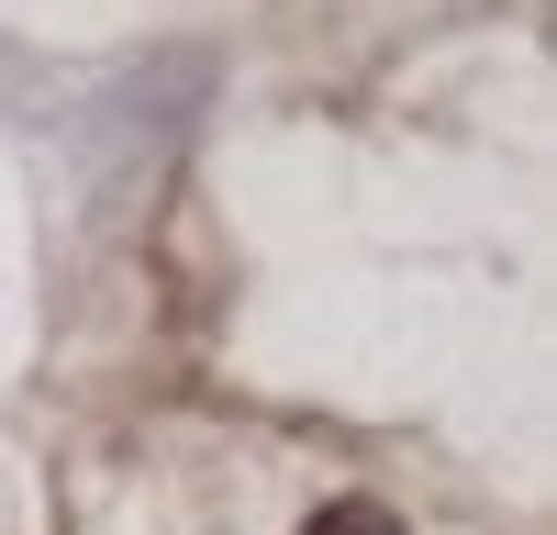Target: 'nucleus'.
<instances>
[{
  "label": "nucleus",
  "instance_id": "nucleus-1",
  "mask_svg": "<svg viewBox=\"0 0 557 535\" xmlns=\"http://www.w3.org/2000/svg\"><path fill=\"white\" fill-rule=\"evenodd\" d=\"M301 535H401V524H391L380 502H323V513H312Z\"/></svg>",
  "mask_w": 557,
  "mask_h": 535
}]
</instances>
